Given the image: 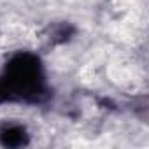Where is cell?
Instances as JSON below:
<instances>
[{
  "label": "cell",
  "instance_id": "6da1fadb",
  "mask_svg": "<svg viewBox=\"0 0 149 149\" xmlns=\"http://www.w3.org/2000/svg\"><path fill=\"white\" fill-rule=\"evenodd\" d=\"M7 83L18 95H33L40 90L42 83V72L37 58L30 54H23L13 60L7 65Z\"/></svg>",
  "mask_w": 149,
  "mask_h": 149
}]
</instances>
